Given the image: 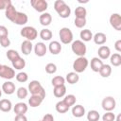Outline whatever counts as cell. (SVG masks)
<instances>
[{"label":"cell","instance_id":"43","mask_svg":"<svg viewBox=\"0 0 121 121\" xmlns=\"http://www.w3.org/2000/svg\"><path fill=\"white\" fill-rule=\"evenodd\" d=\"M0 44L2 47L6 48L8 46L10 45V40L9 39V37H3V38H0Z\"/></svg>","mask_w":121,"mask_h":121},{"label":"cell","instance_id":"1","mask_svg":"<svg viewBox=\"0 0 121 121\" xmlns=\"http://www.w3.org/2000/svg\"><path fill=\"white\" fill-rule=\"evenodd\" d=\"M54 9L60 18H68L71 14L70 7L63 0H56L54 2Z\"/></svg>","mask_w":121,"mask_h":121},{"label":"cell","instance_id":"18","mask_svg":"<svg viewBox=\"0 0 121 121\" xmlns=\"http://www.w3.org/2000/svg\"><path fill=\"white\" fill-rule=\"evenodd\" d=\"M93 40L95 44L98 45H103L107 42V36L103 32H97L93 36Z\"/></svg>","mask_w":121,"mask_h":121},{"label":"cell","instance_id":"30","mask_svg":"<svg viewBox=\"0 0 121 121\" xmlns=\"http://www.w3.org/2000/svg\"><path fill=\"white\" fill-rule=\"evenodd\" d=\"M110 61H111V64L117 67V66H120L121 65V55L119 53H114L112 55L110 56Z\"/></svg>","mask_w":121,"mask_h":121},{"label":"cell","instance_id":"47","mask_svg":"<svg viewBox=\"0 0 121 121\" xmlns=\"http://www.w3.org/2000/svg\"><path fill=\"white\" fill-rule=\"evenodd\" d=\"M14 121H27V118L25 114H17L14 118Z\"/></svg>","mask_w":121,"mask_h":121},{"label":"cell","instance_id":"28","mask_svg":"<svg viewBox=\"0 0 121 121\" xmlns=\"http://www.w3.org/2000/svg\"><path fill=\"white\" fill-rule=\"evenodd\" d=\"M11 63H12L13 69H16V70H21V69L25 68V66H26V60L21 57L14 60L13 61H11Z\"/></svg>","mask_w":121,"mask_h":121},{"label":"cell","instance_id":"22","mask_svg":"<svg viewBox=\"0 0 121 121\" xmlns=\"http://www.w3.org/2000/svg\"><path fill=\"white\" fill-rule=\"evenodd\" d=\"M39 21H40V24L43 26H49L52 22V16L50 13L48 12H43L40 15L39 17Z\"/></svg>","mask_w":121,"mask_h":121},{"label":"cell","instance_id":"16","mask_svg":"<svg viewBox=\"0 0 121 121\" xmlns=\"http://www.w3.org/2000/svg\"><path fill=\"white\" fill-rule=\"evenodd\" d=\"M16 14H17V10H16L15 7H14L12 4H10L9 6H8V7L6 8V9H5V15H6V17H7L9 21L12 22V21L14 20Z\"/></svg>","mask_w":121,"mask_h":121},{"label":"cell","instance_id":"45","mask_svg":"<svg viewBox=\"0 0 121 121\" xmlns=\"http://www.w3.org/2000/svg\"><path fill=\"white\" fill-rule=\"evenodd\" d=\"M10 4H12L10 0H0V10L6 9V8Z\"/></svg>","mask_w":121,"mask_h":121},{"label":"cell","instance_id":"8","mask_svg":"<svg viewBox=\"0 0 121 121\" xmlns=\"http://www.w3.org/2000/svg\"><path fill=\"white\" fill-rule=\"evenodd\" d=\"M101 106L102 109L106 112H112V110L115 109L116 106V101L112 96H106L103 98L102 102H101Z\"/></svg>","mask_w":121,"mask_h":121},{"label":"cell","instance_id":"48","mask_svg":"<svg viewBox=\"0 0 121 121\" xmlns=\"http://www.w3.org/2000/svg\"><path fill=\"white\" fill-rule=\"evenodd\" d=\"M114 48L117 52H121V40H117L114 43Z\"/></svg>","mask_w":121,"mask_h":121},{"label":"cell","instance_id":"4","mask_svg":"<svg viewBox=\"0 0 121 121\" xmlns=\"http://www.w3.org/2000/svg\"><path fill=\"white\" fill-rule=\"evenodd\" d=\"M89 65V60L85 57H78L73 62V69L76 73H82Z\"/></svg>","mask_w":121,"mask_h":121},{"label":"cell","instance_id":"5","mask_svg":"<svg viewBox=\"0 0 121 121\" xmlns=\"http://www.w3.org/2000/svg\"><path fill=\"white\" fill-rule=\"evenodd\" d=\"M20 34L22 37L26 38L27 41H33L37 38L38 36V31L36 30L35 27L33 26H24L21 31H20Z\"/></svg>","mask_w":121,"mask_h":121},{"label":"cell","instance_id":"46","mask_svg":"<svg viewBox=\"0 0 121 121\" xmlns=\"http://www.w3.org/2000/svg\"><path fill=\"white\" fill-rule=\"evenodd\" d=\"M42 121H54V116L51 113H46L43 115Z\"/></svg>","mask_w":121,"mask_h":121},{"label":"cell","instance_id":"10","mask_svg":"<svg viewBox=\"0 0 121 121\" xmlns=\"http://www.w3.org/2000/svg\"><path fill=\"white\" fill-rule=\"evenodd\" d=\"M110 24L111 26L117 31L121 30V16L119 13H112L110 16Z\"/></svg>","mask_w":121,"mask_h":121},{"label":"cell","instance_id":"39","mask_svg":"<svg viewBox=\"0 0 121 121\" xmlns=\"http://www.w3.org/2000/svg\"><path fill=\"white\" fill-rule=\"evenodd\" d=\"M15 78L18 82H22V83L27 81V79H28V76L26 72H19L17 75H15Z\"/></svg>","mask_w":121,"mask_h":121},{"label":"cell","instance_id":"2","mask_svg":"<svg viewBox=\"0 0 121 121\" xmlns=\"http://www.w3.org/2000/svg\"><path fill=\"white\" fill-rule=\"evenodd\" d=\"M27 90L33 95H40L43 99L45 97V91H44L43 87L42 86V84L40 83V81H38V80H31L28 83Z\"/></svg>","mask_w":121,"mask_h":121},{"label":"cell","instance_id":"21","mask_svg":"<svg viewBox=\"0 0 121 121\" xmlns=\"http://www.w3.org/2000/svg\"><path fill=\"white\" fill-rule=\"evenodd\" d=\"M72 114H73V116H75L77 118L82 117L85 114V108L80 104L74 105L72 108Z\"/></svg>","mask_w":121,"mask_h":121},{"label":"cell","instance_id":"14","mask_svg":"<svg viewBox=\"0 0 121 121\" xmlns=\"http://www.w3.org/2000/svg\"><path fill=\"white\" fill-rule=\"evenodd\" d=\"M16 90L15 84L12 81L7 80L6 82H4L2 84V91L6 94V95H12Z\"/></svg>","mask_w":121,"mask_h":121},{"label":"cell","instance_id":"6","mask_svg":"<svg viewBox=\"0 0 121 121\" xmlns=\"http://www.w3.org/2000/svg\"><path fill=\"white\" fill-rule=\"evenodd\" d=\"M59 36L60 39V42L64 44L71 43L73 42V32L68 27H61L59 32Z\"/></svg>","mask_w":121,"mask_h":121},{"label":"cell","instance_id":"41","mask_svg":"<svg viewBox=\"0 0 121 121\" xmlns=\"http://www.w3.org/2000/svg\"><path fill=\"white\" fill-rule=\"evenodd\" d=\"M102 120L103 121H114L115 120V115L112 112H106L102 116Z\"/></svg>","mask_w":121,"mask_h":121},{"label":"cell","instance_id":"13","mask_svg":"<svg viewBox=\"0 0 121 121\" xmlns=\"http://www.w3.org/2000/svg\"><path fill=\"white\" fill-rule=\"evenodd\" d=\"M97 54L100 60H107L111 56V49L107 45H101L97 50Z\"/></svg>","mask_w":121,"mask_h":121},{"label":"cell","instance_id":"50","mask_svg":"<svg viewBox=\"0 0 121 121\" xmlns=\"http://www.w3.org/2000/svg\"><path fill=\"white\" fill-rule=\"evenodd\" d=\"M1 95H2V89H0V97H1Z\"/></svg>","mask_w":121,"mask_h":121},{"label":"cell","instance_id":"25","mask_svg":"<svg viewBox=\"0 0 121 121\" xmlns=\"http://www.w3.org/2000/svg\"><path fill=\"white\" fill-rule=\"evenodd\" d=\"M53 94L56 97L58 98H60V97H63L66 94V87L65 85H61V86H56L54 87L53 89Z\"/></svg>","mask_w":121,"mask_h":121},{"label":"cell","instance_id":"35","mask_svg":"<svg viewBox=\"0 0 121 121\" xmlns=\"http://www.w3.org/2000/svg\"><path fill=\"white\" fill-rule=\"evenodd\" d=\"M76 101H77V98H76V95H67L64 96L63 98V102L70 108L71 106H74L76 104Z\"/></svg>","mask_w":121,"mask_h":121},{"label":"cell","instance_id":"7","mask_svg":"<svg viewBox=\"0 0 121 121\" xmlns=\"http://www.w3.org/2000/svg\"><path fill=\"white\" fill-rule=\"evenodd\" d=\"M0 77L2 78H5L7 80L12 79L15 77V71L13 68L8 66V65H2L0 67Z\"/></svg>","mask_w":121,"mask_h":121},{"label":"cell","instance_id":"12","mask_svg":"<svg viewBox=\"0 0 121 121\" xmlns=\"http://www.w3.org/2000/svg\"><path fill=\"white\" fill-rule=\"evenodd\" d=\"M46 51H47V47L45 43L42 42H39L34 45V53L38 57H43L46 54Z\"/></svg>","mask_w":121,"mask_h":121},{"label":"cell","instance_id":"9","mask_svg":"<svg viewBox=\"0 0 121 121\" xmlns=\"http://www.w3.org/2000/svg\"><path fill=\"white\" fill-rule=\"evenodd\" d=\"M30 5L36 11L41 12V13L45 12L48 7V3L45 0H31Z\"/></svg>","mask_w":121,"mask_h":121},{"label":"cell","instance_id":"31","mask_svg":"<svg viewBox=\"0 0 121 121\" xmlns=\"http://www.w3.org/2000/svg\"><path fill=\"white\" fill-rule=\"evenodd\" d=\"M52 36H53V33L48 28H43V29H42L40 31V37L43 41H49V40H51Z\"/></svg>","mask_w":121,"mask_h":121},{"label":"cell","instance_id":"49","mask_svg":"<svg viewBox=\"0 0 121 121\" xmlns=\"http://www.w3.org/2000/svg\"><path fill=\"white\" fill-rule=\"evenodd\" d=\"M116 121H121V114H120V113L117 115V117H116Z\"/></svg>","mask_w":121,"mask_h":121},{"label":"cell","instance_id":"36","mask_svg":"<svg viewBox=\"0 0 121 121\" xmlns=\"http://www.w3.org/2000/svg\"><path fill=\"white\" fill-rule=\"evenodd\" d=\"M51 83H52V85L54 87H56V86H61V85H64L65 78L63 77H61V76H56V77H54L52 78Z\"/></svg>","mask_w":121,"mask_h":121},{"label":"cell","instance_id":"3","mask_svg":"<svg viewBox=\"0 0 121 121\" xmlns=\"http://www.w3.org/2000/svg\"><path fill=\"white\" fill-rule=\"evenodd\" d=\"M71 49H72L73 53L78 57H84V55L86 54V51H87L86 44L81 40H76V41L72 42Z\"/></svg>","mask_w":121,"mask_h":121},{"label":"cell","instance_id":"15","mask_svg":"<svg viewBox=\"0 0 121 121\" xmlns=\"http://www.w3.org/2000/svg\"><path fill=\"white\" fill-rule=\"evenodd\" d=\"M62 47L60 45V43L58 41H52L50 42L49 45H48V50L52 55H58L60 53Z\"/></svg>","mask_w":121,"mask_h":121},{"label":"cell","instance_id":"23","mask_svg":"<svg viewBox=\"0 0 121 121\" xmlns=\"http://www.w3.org/2000/svg\"><path fill=\"white\" fill-rule=\"evenodd\" d=\"M43 101V98L41 97L40 95H31V96L28 98V104L32 108L39 107L42 104Z\"/></svg>","mask_w":121,"mask_h":121},{"label":"cell","instance_id":"37","mask_svg":"<svg viewBox=\"0 0 121 121\" xmlns=\"http://www.w3.org/2000/svg\"><path fill=\"white\" fill-rule=\"evenodd\" d=\"M6 56H7V58H8L10 61H13L14 60H16V59H18V58L20 57L19 53H18L16 50H14V49H9V50H8L7 53H6Z\"/></svg>","mask_w":121,"mask_h":121},{"label":"cell","instance_id":"32","mask_svg":"<svg viewBox=\"0 0 121 121\" xmlns=\"http://www.w3.org/2000/svg\"><path fill=\"white\" fill-rule=\"evenodd\" d=\"M55 108H56V111L58 112H60V113H65L69 110V107L63 102V100H60V101L57 102Z\"/></svg>","mask_w":121,"mask_h":121},{"label":"cell","instance_id":"44","mask_svg":"<svg viewBox=\"0 0 121 121\" xmlns=\"http://www.w3.org/2000/svg\"><path fill=\"white\" fill-rule=\"evenodd\" d=\"M9 37V30L5 26H0V38Z\"/></svg>","mask_w":121,"mask_h":121},{"label":"cell","instance_id":"29","mask_svg":"<svg viewBox=\"0 0 121 121\" xmlns=\"http://www.w3.org/2000/svg\"><path fill=\"white\" fill-rule=\"evenodd\" d=\"M98 73L100 74V76L102 78H108V77H110L111 74H112V67H111V65L110 64H103Z\"/></svg>","mask_w":121,"mask_h":121},{"label":"cell","instance_id":"20","mask_svg":"<svg viewBox=\"0 0 121 121\" xmlns=\"http://www.w3.org/2000/svg\"><path fill=\"white\" fill-rule=\"evenodd\" d=\"M27 110H28V107L24 102H18L13 107V111L16 113V115L17 114H25L27 112Z\"/></svg>","mask_w":121,"mask_h":121},{"label":"cell","instance_id":"33","mask_svg":"<svg viewBox=\"0 0 121 121\" xmlns=\"http://www.w3.org/2000/svg\"><path fill=\"white\" fill-rule=\"evenodd\" d=\"M100 118L99 112L95 110H91L87 113V119L88 121H98Z\"/></svg>","mask_w":121,"mask_h":121},{"label":"cell","instance_id":"19","mask_svg":"<svg viewBox=\"0 0 121 121\" xmlns=\"http://www.w3.org/2000/svg\"><path fill=\"white\" fill-rule=\"evenodd\" d=\"M103 61L98 58V57H94L92 60H91V69L94 71V72H99L100 68L102 67L103 65Z\"/></svg>","mask_w":121,"mask_h":121},{"label":"cell","instance_id":"42","mask_svg":"<svg viewBox=\"0 0 121 121\" xmlns=\"http://www.w3.org/2000/svg\"><path fill=\"white\" fill-rule=\"evenodd\" d=\"M74 24H75V26L77 27L82 28L86 25V18H75Z\"/></svg>","mask_w":121,"mask_h":121},{"label":"cell","instance_id":"26","mask_svg":"<svg viewBox=\"0 0 121 121\" xmlns=\"http://www.w3.org/2000/svg\"><path fill=\"white\" fill-rule=\"evenodd\" d=\"M65 80L69 83V84H75L79 80V76L78 73L76 72H70L66 75L65 77Z\"/></svg>","mask_w":121,"mask_h":121},{"label":"cell","instance_id":"11","mask_svg":"<svg viewBox=\"0 0 121 121\" xmlns=\"http://www.w3.org/2000/svg\"><path fill=\"white\" fill-rule=\"evenodd\" d=\"M27 21H28V17L26 13L17 11V14H16L14 20L12 21V23L15 25H18V26H24L27 23Z\"/></svg>","mask_w":121,"mask_h":121},{"label":"cell","instance_id":"40","mask_svg":"<svg viewBox=\"0 0 121 121\" xmlns=\"http://www.w3.org/2000/svg\"><path fill=\"white\" fill-rule=\"evenodd\" d=\"M45 72L47 74H55L57 72V65L53 62H49L45 65Z\"/></svg>","mask_w":121,"mask_h":121},{"label":"cell","instance_id":"24","mask_svg":"<svg viewBox=\"0 0 121 121\" xmlns=\"http://www.w3.org/2000/svg\"><path fill=\"white\" fill-rule=\"evenodd\" d=\"M11 109H12V104H11L10 100H9L7 98L0 100V111H2L4 112H9Z\"/></svg>","mask_w":121,"mask_h":121},{"label":"cell","instance_id":"52","mask_svg":"<svg viewBox=\"0 0 121 121\" xmlns=\"http://www.w3.org/2000/svg\"><path fill=\"white\" fill-rule=\"evenodd\" d=\"M40 121H42V120H40Z\"/></svg>","mask_w":121,"mask_h":121},{"label":"cell","instance_id":"51","mask_svg":"<svg viewBox=\"0 0 121 121\" xmlns=\"http://www.w3.org/2000/svg\"><path fill=\"white\" fill-rule=\"evenodd\" d=\"M0 67H1V64H0Z\"/></svg>","mask_w":121,"mask_h":121},{"label":"cell","instance_id":"34","mask_svg":"<svg viewBox=\"0 0 121 121\" xmlns=\"http://www.w3.org/2000/svg\"><path fill=\"white\" fill-rule=\"evenodd\" d=\"M75 15H76V18H86V15H87V10L84 7H78L76 8L75 9Z\"/></svg>","mask_w":121,"mask_h":121},{"label":"cell","instance_id":"38","mask_svg":"<svg viewBox=\"0 0 121 121\" xmlns=\"http://www.w3.org/2000/svg\"><path fill=\"white\" fill-rule=\"evenodd\" d=\"M16 95H17V97H18L19 99H24V98H26V97L27 96V95H28V90H27L26 88H25V87H20V88L17 89Z\"/></svg>","mask_w":121,"mask_h":121},{"label":"cell","instance_id":"27","mask_svg":"<svg viewBox=\"0 0 121 121\" xmlns=\"http://www.w3.org/2000/svg\"><path fill=\"white\" fill-rule=\"evenodd\" d=\"M79 36H80V39L81 41L84 43V42H89L93 39V33L90 29H83L80 31L79 33Z\"/></svg>","mask_w":121,"mask_h":121},{"label":"cell","instance_id":"17","mask_svg":"<svg viewBox=\"0 0 121 121\" xmlns=\"http://www.w3.org/2000/svg\"><path fill=\"white\" fill-rule=\"evenodd\" d=\"M32 49H33V44H32V43H31L30 41L25 40V41L21 43V51H22V53H23L24 55H26V56L29 55V54L31 53Z\"/></svg>","mask_w":121,"mask_h":121}]
</instances>
